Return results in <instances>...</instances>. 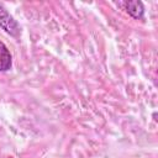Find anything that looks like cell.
<instances>
[{"instance_id": "obj_1", "label": "cell", "mask_w": 158, "mask_h": 158, "mask_svg": "<svg viewBox=\"0 0 158 158\" xmlns=\"http://www.w3.org/2000/svg\"><path fill=\"white\" fill-rule=\"evenodd\" d=\"M0 27L9 33L10 36L17 38L20 36V26L16 22V20L10 15V12L4 7L2 4H0Z\"/></svg>"}, {"instance_id": "obj_2", "label": "cell", "mask_w": 158, "mask_h": 158, "mask_svg": "<svg viewBox=\"0 0 158 158\" xmlns=\"http://www.w3.org/2000/svg\"><path fill=\"white\" fill-rule=\"evenodd\" d=\"M121 5L123 6L126 12L131 17H133L136 20H143L144 19V6H143L142 1H138V0L123 1V2H121Z\"/></svg>"}, {"instance_id": "obj_3", "label": "cell", "mask_w": 158, "mask_h": 158, "mask_svg": "<svg viewBox=\"0 0 158 158\" xmlns=\"http://www.w3.org/2000/svg\"><path fill=\"white\" fill-rule=\"evenodd\" d=\"M12 65V56L4 42L0 41V72H7Z\"/></svg>"}]
</instances>
